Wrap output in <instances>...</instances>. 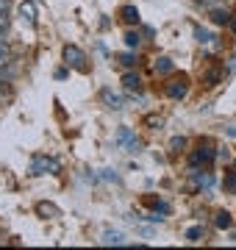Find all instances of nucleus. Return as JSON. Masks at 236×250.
<instances>
[{"instance_id": "f257e3e1", "label": "nucleus", "mask_w": 236, "mask_h": 250, "mask_svg": "<svg viewBox=\"0 0 236 250\" xmlns=\"http://www.w3.org/2000/svg\"><path fill=\"white\" fill-rule=\"evenodd\" d=\"M64 62H67V67H73V70L78 72H89V64H86V56H83L81 47H75V45H64Z\"/></svg>"}, {"instance_id": "2eb2a0df", "label": "nucleus", "mask_w": 236, "mask_h": 250, "mask_svg": "<svg viewBox=\"0 0 236 250\" xmlns=\"http://www.w3.org/2000/svg\"><path fill=\"white\" fill-rule=\"evenodd\" d=\"M195 39H197L200 45H211V39H214V36H211L206 28H195Z\"/></svg>"}, {"instance_id": "393cba45", "label": "nucleus", "mask_w": 236, "mask_h": 250, "mask_svg": "<svg viewBox=\"0 0 236 250\" xmlns=\"http://www.w3.org/2000/svg\"><path fill=\"white\" fill-rule=\"evenodd\" d=\"M3 42H6V36H3V31H0V45H3Z\"/></svg>"}, {"instance_id": "ddd939ff", "label": "nucleus", "mask_w": 236, "mask_h": 250, "mask_svg": "<svg viewBox=\"0 0 236 250\" xmlns=\"http://www.w3.org/2000/svg\"><path fill=\"white\" fill-rule=\"evenodd\" d=\"M20 11L25 14L28 25H37V11H34V6H31V3H22V6H20Z\"/></svg>"}, {"instance_id": "f3484780", "label": "nucleus", "mask_w": 236, "mask_h": 250, "mask_svg": "<svg viewBox=\"0 0 236 250\" xmlns=\"http://www.w3.org/2000/svg\"><path fill=\"white\" fill-rule=\"evenodd\" d=\"M39 214H47V217H59V208H56L53 203H39Z\"/></svg>"}, {"instance_id": "6ab92c4d", "label": "nucleus", "mask_w": 236, "mask_h": 250, "mask_svg": "<svg viewBox=\"0 0 236 250\" xmlns=\"http://www.w3.org/2000/svg\"><path fill=\"white\" fill-rule=\"evenodd\" d=\"M117 62L122 64V67H134V64H137V56H134V53H119Z\"/></svg>"}, {"instance_id": "20e7f679", "label": "nucleus", "mask_w": 236, "mask_h": 250, "mask_svg": "<svg viewBox=\"0 0 236 250\" xmlns=\"http://www.w3.org/2000/svg\"><path fill=\"white\" fill-rule=\"evenodd\" d=\"M217 159V153L211 147H197V153H192V164H211Z\"/></svg>"}, {"instance_id": "7ed1b4c3", "label": "nucleus", "mask_w": 236, "mask_h": 250, "mask_svg": "<svg viewBox=\"0 0 236 250\" xmlns=\"http://www.w3.org/2000/svg\"><path fill=\"white\" fill-rule=\"evenodd\" d=\"M164 92H167V98L173 100H181L186 92H189V81H186V75H178V78H173L167 86H164Z\"/></svg>"}, {"instance_id": "f8f14e48", "label": "nucleus", "mask_w": 236, "mask_h": 250, "mask_svg": "<svg viewBox=\"0 0 236 250\" xmlns=\"http://www.w3.org/2000/svg\"><path fill=\"white\" fill-rule=\"evenodd\" d=\"M231 223H234V220H231L228 211H217V214H214V225H217V228H231Z\"/></svg>"}, {"instance_id": "423d86ee", "label": "nucleus", "mask_w": 236, "mask_h": 250, "mask_svg": "<svg viewBox=\"0 0 236 250\" xmlns=\"http://www.w3.org/2000/svg\"><path fill=\"white\" fill-rule=\"evenodd\" d=\"M117 142H119V145H125L128 150H137V147H139V139H137L134 134H131L128 128H119V134H117Z\"/></svg>"}, {"instance_id": "5701e85b", "label": "nucleus", "mask_w": 236, "mask_h": 250, "mask_svg": "<svg viewBox=\"0 0 236 250\" xmlns=\"http://www.w3.org/2000/svg\"><path fill=\"white\" fill-rule=\"evenodd\" d=\"M231 28H234V34H236V17H231Z\"/></svg>"}, {"instance_id": "39448f33", "label": "nucleus", "mask_w": 236, "mask_h": 250, "mask_svg": "<svg viewBox=\"0 0 236 250\" xmlns=\"http://www.w3.org/2000/svg\"><path fill=\"white\" fill-rule=\"evenodd\" d=\"M119 20H122V22H128V25H139V9L137 6H122V9H119Z\"/></svg>"}, {"instance_id": "9d476101", "label": "nucleus", "mask_w": 236, "mask_h": 250, "mask_svg": "<svg viewBox=\"0 0 236 250\" xmlns=\"http://www.w3.org/2000/svg\"><path fill=\"white\" fill-rule=\"evenodd\" d=\"M153 70L158 72V75H167V72H173V59H167V56H161V59H156Z\"/></svg>"}, {"instance_id": "a211bd4d", "label": "nucleus", "mask_w": 236, "mask_h": 250, "mask_svg": "<svg viewBox=\"0 0 236 250\" xmlns=\"http://www.w3.org/2000/svg\"><path fill=\"white\" fill-rule=\"evenodd\" d=\"M9 62H11V50H9V45L3 42V45H0V67H9Z\"/></svg>"}, {"instance_id": "aec40b11", "label": "nucleus", "mask_w": 236, "mask_h": 250, "mask_svg": "<svg viewBox=\"0 0 236 250\" xmlns=\"http://www.w3.org/2000/svg\"><path fill=\"white\" fill-rule=\"evenodd\" d=\"M200 236H203V228H200V225H192L189 231H186V239L189 242H197Z\"/></svg>"}, {"instance_id": "f03ea898", "label": "nucleus", "mask_w": 236, "mask_h": 250, "mask_svg": "<svg viewBox=\"0 0 236 250\" xmlns=\"http://www.w3.org/2000/svg\"><path fill=\"white\" fill-rule=\"evenodd\" d=\"M59 172V161L50 156H34L31 161V175H56Z\"/></svg>"}, {"instance_id": "6e6552de", "label": "nucleus", "mask_w": 236, "mask_h": 250, "mask_svg": "<svg viewBox=\"0 0 236 250\" xmlns=\"http://www.w3.org/2000/svg\"><path fill=\"white\" fill-rule=\"evenodd\" d=\"M122 86H125L128 92H139V86H142V81H139L137 72H125L122 75Z\"/></svg>"}, {"instance_id": "9b49d317", "label": "nucleus", "mask_w": 236, "mask_h": 250, "mask_svg": "<svg viewBox=\"0 0 236 250\" xmlns=\"http://www.w3.org/2000/svg\"><path fill=\"white\" fill-rule=\"evenodd\" d=\"M192 178H195V184H197V187H203V189L214 187V178H211L209 172H192Z\"/></svg>"}, {"instance_id": "b1692460", "label": "nucleus", "mask_w": 236, "mask_h": 250, "mask_svg": "<svg viewBox=\"0 0 236 250\" xmlns=\"http://www.w3.org/2000/svg\"><path fill=\"white\" fill-rule=\"evenodd\" d=\"M228 134H231V136H236V125H234V128H228Z\"/></svg>"}, {"instance_id": "0eeeda50", "label": "nucleus", "mask_w": 236, "mask_h": 250, "mask_svg": "<svg viewBox=\"0 0 236 250\" xmlns=\"http://www.w3.org/2000/svg\"><path fill=\"white\" fill-rule=\"evenodd\" d=\"M100 245H125V233H119V231H103V233H100Z\"/></svg>"}, {"instance_id": "dca6fc26", "label": "nucleus", "mask_w": 236, "mask_h": 250, "mask_svg": "<svg viewBox=\"0 0 236 250\" xmlns=\"http://www.w3.org/2000/svg\"><path fill=\"white\" fill-rule=\"evenodd\" d=\"M231 17H234V14H228V11H211V20H214V22H217V25H225V22H231Z\"/></svg>"}, {"instance_id": "412c9836", "label": "nucleus", "mask_w": 236, "mask_h": 250, "mask_svg": "<svg viewBox=\"0 0 236 250\" xmlns=\"http://www.w3.org/2000/svg\"><path fill=\"white\" fill-rule=\"evenodd\" d=\"M183 145H186V139H183V136H178V139H173V147H175V150H178V147H183Z\"/></svg>"}, {"instance_id": "4be33fe9", "label": "nucleus", "mask_w": 236, "mask_h": 250, "mask_svg": "<svg viewBox=\"0 0 236 250\" xmlns=\"http://www.w3.org/2000/svg\"><path fill=\"white\" fill-rule=\"evenodd\" d=\"M225 187H228V189H236V178H228V181H225Z\"/></svg>"}, {"instance_id": "4468645a", "label": "nucleus", "mask_w": 236, "mask_h": 250, "mask_svg": "<svg viewBox=\"0 0 236 250\" xmlns=\"http://www.w3.org/2000/svg\"><path fill=\"white\" fill-rule=\"evenodd\" d=\"M139 42H142V36L137 34V31H128L125 34V47H131V50H137Z\"/></svg>"}, {"instance_id": "1a4fd4ad", "label": "nucleus", "mask_w": 236, "mask_h": 250, "mask_svg": "<svg viewBox=\"0 0 236 250\" xmlns=\"http://www.w3.org/2000/svg\"><path fill=\"white\" fill-rule=\"evenodd\" d=\"M103 100H106V106L114 108V111H119V108H122V98H119V95H114L111 89H103Z\"/></svg>"}]
</instances>
